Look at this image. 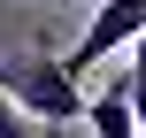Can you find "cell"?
<instances>
[{
  "instance_id": "6da1fadb",
  "label": "cell",
  "mask_w": 146,
  "mask_h": 138,
  "mask_svg": "<svg viewBox=\"0 0 146 138\" xmlns=\"http://www.w3.org/2000/svg\"><path fill=\"white\" fill-rule=\"evenodd\" d=\"M0 100H15L31 123H85V85L62 69V54H15V61H0Z\"/></svg>"
},
{
  "instance_id": "7a4b0ae2",
  "label": "cell",
  "mask_w": 146,
  "mask_h": 138,
  "mask_svg": "<svg viewBox=\"0 0 146 138\" xmlns=\"http://www.w3.org/2000/svg\"><path fill=\"white\" fill-rule=\"evenodd\" d=\"M139 38H146V0H100L92 23H85V38L62 54V69L85 77V69H100L108 54H123V46H139Z\"/></svg>"
},
{
  "instance_id": "3957f363",
  "label": "cell",
  "mask_w": 146,
  "mask_h": 138,
  "mask_svg": "<svg viewBox=\"0 0 146 138\" xmlns=\"http://www.w3.org/2000/svg\"><path fill=\"white\" fill-rule=\"evenodd\" d=\"M85 131L92 138H139V115H131V92H123V69L85 100Z\"/></svg>"
},
{
  "instance_id": "277c9868",
  "label": "cell",
  "mask_w": 146,
  "mask_h": 138,
  "mask_svg": "<svg viewBox=\"0 0 146 138\" xmlns=\"http://www.w3.org/2000/svg\"><path fill=\"white\" fill-rule=\"evenodd\" d=\"M0 138H38V123H31L15 100H0Z\"/></svg>"
}]
</instances>
